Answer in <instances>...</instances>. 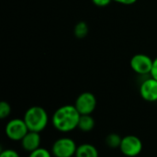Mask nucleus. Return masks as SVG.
I'll return each mask as SVG.
<instances>
[{
	"label": "nucleus",
	"mask_w": 157,
	"mask_h": 157,
	"mask_svg": "<svg viewBox=\"0 0 157 157\" xmlns=\"http://www.w3.org/2000/svg\"><path fill=\"white\" fill-rule=\"evenodd\" d=\"M97 98L91 92H83L75 99V107L80 115H91L97 108Z\"/></svg>",
	"instance_id": "423d86ee"
},
{
	"label": "nucleus",
	"mask_w": 157,
	"mask_h": 157,
	"mask_svg": "<svg viewBox=\"0 0 157 157\" xmlns=\"http://www.w3.org/2000/svg\"><path fill=\"white\" fill-rule=\"evenodd\" d=\"M19 143H20L21 148L25 152L29 154L40 147L41 137H40V132L29 131Z\"/></svg>",
	"instance_id": "1a4fd4ad"
},
{
	"label": "nucleus",
	"mask_w": 157,
	"mask_h": 157,
	"mask_svg": "<svg viewBox=\"0 0 157 157\" xmlns=\"http://www.w3.org/2000/svg\"><path fill=\"white\" fill-rule=\"evenodd\" d=\"M75 157H99V153L95 145L84 143L77 146Z\"/></svg>",
	"instance_id": "9d476101"
},
{
	"label": "nucleus",
	"mask_w": 157,
	"mask_h": 157,
	"mask_svg": "<svg viewBox=\"0 0 157 157\" xmlns=\"http://www.w3.org/2000/svg\"><path fill=\"white\" fill-rule=\"evenodd\" d=\"M80 117L75 105H63L53 112L52 124L57 132L68 133L77 129Z\"/></svg>",
	"instance_id": "f257e3e1"
},
{
	"label": "nucleus",
	"mask_w": 157,
	"mask_h": 157,
	"mask_svg": "<svg viewBox=\"0 0 157 157\" xmlns=\"http://www.w3.org/2000/svg\"><path fill=\"white\" fill-rule=\"evenodd\" d=\"M28 157H53L52 155V152L51 150L49 151L48 149L46 148H43V147H40L38 148L37 150L31 152L29 154V156Z\"/></svg>",
	"instance_id": "2eb2a0df"
},
{
	"label": "nucleus",
	"mask_w": 157,
	"mask_h": 157,
	"mask_svg": "<svg viewBox=\"0 0 157 157\" xmlns=\"http://www.w3.org/2000/svg\"><path fill=\"white\" fill-rule=\"evenodd\" d=\"M154 64V60L144 53L133 55L130 61V66L134 73L140 75H147L151 74Z\"/></svg>",
	"instance_id": "0eeeda50"
},
{
	"label": "nucleus",
	"mask_w": 157,
	"mask_h": 157,
	"mask_svg": "<svg viewBox=\"0 0 157 157\" xmlns=\"http://www.w3.org/2000/svg\"><path fill=\"white\" fill-rule=\"evenodd\" d=\"M150 76H152L153 78L157 80V57L154 60V64H153V68H152Z\"/></svg>",
	"instance_id": "a211bd4d"
},
{
	"label": "nucleus",
	"mask_w": 157,
	"mask_h": 157,
	"mask_svg": "<svg viewBox=\"0 0 157 157\" xmlns=\"http://www.w3.org/2000/svg\"><path fill=\"white\" fill-rule=\"evenodd\" d=\"M29 132L24 120L19 118L9 120L5 126L6 136L13 142H20Z\"/></svg>",
	"instance_id": "20e7f679"
},
{
	"label": "nucleus",
	"mask_w": 157,
	"mask_h": 157,
	"mask_svg": "<svg viewBox=\"0 0 157 157\" xmlns=\"http://www.w3.org/2000/svg\"><path fill=\"white\" fill-rule=\"evenodd\" d=\"M11 111H12V109L9 103H7L6 101L0 102V119L5 120L8 118L11 114Z\"/></svg>",
	"instance_id": "4468645a"
},
{
	"label": "nucleus",
	"mask_w": 157,
	"mask_h": 157,
	"mask_svg": "<svg viewBox=\"0 0 157 157\" xmlns=\"http://www.w3.org/2000/svg\"></svg>",
	"instance_id": "aec40b11"
},
{
	"label": "nucleus",
	"mask_w": 157,
	"mask_h": 157,
	"mask_svg": "<svg viewBox=\"0 0 157 157\" xmlns=\"http://www.w3.org/2000/svg\"><path fill=\"white\" fill-rule=\"evenodd\" d=\"M88 25L85 21H79L74 28V34L77 39H84L88 34Z\"/></svg>",
	"instance_id": "f8f14e48"
},
{
	"label": "nucleus",
	"mask_w": 157,
	"mask_h": 157,
	"mask_svg": "<svg viewBox=\"0 0 157 157\" xmlns=\"http://www.w3.org/2000/svg\"><path fill=\"white\" fill-rule=\"evenodd\" d=\"M0 157H20V155H19V154L16 150L10 149V148H6V149L1 151Z\"/></svg>",
	"instance_id": "dca6fc26"
},
{
	"label": "nucleus",
	"mask_w": 157,
	"mask_h": 157,
	"mask_svg": "<svg viewBox=\"0 0 157 157\" xmlns=\"http://www.w3.org/2000/svg\"><path fill=\"white\" fill-rule=\"evenodd\" d=\"M96 121L91 115H81L77 129L83 132H89L95 128Z\"/></svg>",
	"instance_id": "9b49d317"
},
{
	"label": "nucleus",
	"mask_w": 157,
	"mask_h": 157,
	"mask_svg": "<svg viewBox=\"0 0 157 157\" xmlns=\"http://www.w3.org/2000/svg\"><path fill=\"white\" fill-rule=\"evenodd\" d=\"M23 120L28 126L29 131L40 133L48 126L49 114L44 108L40 106H32L25 111Z\"/></svg>",
	"instance_id": "f03ea898"
},
{
	"label": "nucleus",
	"mask_w": 157,
	"mask_h": 157,
	"mask_svg": "<svg viewBox=\"0 0 157 157\" xmlns=\"http://www.w3.org/2000/svg\"><path fill=\"white\" fill-rule=\"evenodd\" d=\"M77 146L74 139L70 137H61L54 141L51 152L53 157H75Z\"/></svg>",
	"instance_id": "7ed1b4c3"
},
{
	"label": "nucleus",
	"mask_w": 157,
	"mask_h": 157,
	"mask_svg": "<svg viewBox=\"0 0 157 157\" xmlns=\"http://www.w3.org/2000/svg\"><path fill=\"white\" fill-rule=\"evenodd\" d=\"M112 0H92V3L98 7H105L109 6Z\"/></svg>",
	"instance_id": "f3484780"
},
{
	"label": "nucleus",
	"mask_w": 157,
	"mask_h": 157,
	"mask_svg": "<svg viewBox=\"0 0 157 157\" xmlns=\"http://www.w3.org/2000/svg\"><path fill=\"white\" fill-rule=\"evenodd\" d=\"M141 98L147 102H157V80L150 76L144 79L139 88Z\"/></svg>",
	"instance_id": "6e6552de"
},
{
	"label": "nucleus",
	"mask_w": 157,
	"mask_h": 157,
	"mask_svg": "<svg viewBox=\"0 0 157 157\" xmlns=\"http://www.w3.org/2000/svg\"><path fill=\"white\" fill-rule=\"evenodd\" d=\"M112 1L118 3V4L125 5V6H131L137 2V0H112Z\"/></svg>",
	"instance_id": "6ab92c4d"
},
{
	"label": "nucleus",
	"mask_w": 157,
	"mask_h": 157,
	"mask_svg": "<svg viewBox=\"0 0 157 157\" xmlns=\"http://www.w3.org/2000/svg\"><path fill=\"white\" fill-rule=\"evenodd\" d=\"M121 140H122V137H121V135L113 132V133H109L106 137L105 142H106V144L108 147H109L111 149H117V148H120Z\"/></svg>",
	"instance_id": "ddd939ff"
},
{
	"label": "nucleus",
	"mask_w": 157,
	"mask_h": 157,
	"mask_svg": "<svg viewBox=\"0 0 157 157\" xmlns=\"http://www.w3.org/2000/svg\"><path fill=\"white\" fill-rule=\"evenodd\" d=\"M143 148V142L138 136L126 135L122 137L121 144L119 149L124 156L136 157L142 153Z\"/></svg>",
	"instance_id": "39448f33"
}]
</instances>
